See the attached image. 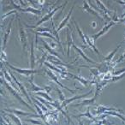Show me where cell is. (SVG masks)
<instances>
[{"instance_id": "34", "label": "cell", "mask_w": 125, "mask_h": 125, "mask_svg": "<svg viewBox=\"0 0 125 125\" xmlns=\"http://www.w3.org/2000/svg\"><path fill=\"white\" fill-rule=\"evenodd\" d=\"M56 91L57 92V94H58V96H59V99H60V100L62 101V102H63V101L66 99V98H65V96L63 95V94L62 93V91L60 90L59 88H56Z\"/></svg>"}, {"instance_id": "23", "label": "cell", "mask_w": 125, "mask_h": 125, "mask_svg": "<svg viewBox=\"0 0 125 125\" xmlns=\"http://www.w3.org/2000/svg\"><path fill=\"white\" fill-rule=\"evenodd\" d=\"M95 2H96V4H97L98 5H99V7L100 8V9H99V10H102L103 12H104V16L106 15V16H108V15H109L110 13H111V10H108L107 8H106L105 6H104V4H102V2H101V1L96 0ZM108 17H110V16H108Z\"/></svg>"}, {"instance_id": "7", "label": "cell", "mask_w": 125, "mask_h": 125, "mask_svg": "<svg viewBox=\"0 0 125 125\" xmlns=\"http://www.w3.org/2000/svg\"><path fill=\"white\" fill-rule=\"evenodd\" d=\"M5 86H6V87H7V88H8V89H9V90H10V92L11 94H12L13 95H14L15 97H16V99H17L18 100H19L20 102L21 103V104H24V105H26V106H27V107H28V108H29V109H31L32 111H33V112H35V110H33V108L31 107V106H30V105H28V103H26V102H25L24 100H23L22 99H21V97H20V96H19V94H18L17 93H16V91L15 90V89L13 88L12 87H10V86L9 84L7 83V82H6V83H5Z\"/></svg>"}, {"instance_id": "9", "label": "cell", "mask_w": 125, "mask_h": 125, "mask_svg": "<svg viewBox=\"0 0 125 125\" xmlns=\"http://www.w3.org/2000/svg\"><path fill=\"white\" fill-rule=\"evenodd\" d=\"M93 91L91 90V91H89L87 94H82V95H79V96H75V97H73V98H70V99H65L63 102L62 103V104H61V106H62V108H66L67 107V105H68L69 104H70V102H72V101H74V100H76V99H82V98H86L87 95H89V94L92 93Z\"/></svg>"}, {"instance_id": "19", "label": "cell", "mask_w": 125, "mask_h": 125, "mask_svg": "<svg viewBox=\"0 0 125 125\" xmlns=\"http://www.w3.org/2000/svg\"><path fill=\"white\" fill-rule=\"evenodd\" d=\"M97 99V97L96 96H94V98H91V99H84V100H82L81 103H78V104H74L73 106H83V105H92V104H94V102H95V100Z\"/></svg>"}, {"instance_id": "40", "label": "cell", "mask_w": 125, "mask_h": 125, "mask_svg": "<svg viewBox=\"0 0 125 125\" xmlns=\"http://www.w3.org/2000/svg\"><path fill=\"white\" fill-rule=\"evenodd\" d=\"M77 120H78V123H79V124H80V125H83V123H82V120H81L80 118H79V119H77Z\"/></svg>"}, {"instance_id": "8", "label": "cell", "mask_w": 125, "mask_h": 125, "mask_svg": "<svg viewBox=\"0 0 125 125\" xmlns=\"http://www.w3.org/2000/svg\"><path fill=\"white\" fill-rule=\"evenodd\" d=\"M45 73H46L47 75H48V76L50 77V78L52 79V81H54V82H55L57 84V85H58V86H60L61 87H62V88L66 89V90H68L69 92H70V93H72V94H74V93L75 92V90H71V89H70V88H69V87H65V86H63L62 83H60V82H59V81L57 80V77L56 76V75H54V74L52 73V72L51 71V70H45Z\"/></svg>"}, {"instance_id": "29", "label": "cell", "mask_w": 125, "mask_h": 125, "mask_svg": "<svg viewBox=\"0 0 125 125\" xmlns=\"http://www.w3.org/2000/svg\"><path fill=\"white\" fill-rule=\"evenodd\" d=\"M36 94L39 96H41V97L45 98V99H46L47 101H49V102H54L53 99L52 98H51L50 96L48 95V94L47 93H43V92H36Z\"/></svg>"}, {"instance_id": "33", "label": "cell", "mask_w": 125, "mask_h": 125, "mask_svg": "<svg viewBox=\"0 0 125 125\" xmlns=\"http://www.w3.org/2000/svg\"><path fill=\"white\" fill-rule=\"evenodd\" d=\"M31 99H33V102H34L36 104H38L39 107L41 108V110H42V111H48V109H47L46 107H45V105H43V104H42L41 103L39 102L38 100H36V99H35L33 97H31Z\"/></svg>"}, {"instance_id": "30", "label": "cell", "mask_w": 125, "mask_h": 125, "mask_svg": "<svg viewBox=\"0 0 125 125\" xmlns=\"http://www.w3.org/2000/svg\"><path fill=\"white\" fill-rule=\"evenodd\" d=\"M52 33H53L54 35H55V37H56V39H57V40H58V42H59V44L61 45V42H60V40H59V35H58V32H57V28H55V24H54V22H53V21L52 20Z\"/></svg>"}, {"instance_id": "16", "label": "cell", "mask_w": 125, "mask_h": 125, "mask_svg": "<svg viewBox=\"0 0 125 125\" xmlns=\"http://www.w3.org/2000/svg\"><path fill=\"white\" fill-rule=\"evenodd\" d=\"M35 65V56H34V43L31 42V48H30V66L31 70L34 68Z\"/></svg>"}, {"instance_id": "37", "label": "cell", "mask_w": 125, "mask_h": 125, "mask_svg": "<svg viewBox=\"0 0 125 125\" xmlns=\"http://www.w3.org/2000/svg\"><path fill=\"white\" fill-rule=\"evenodd\" d=\"M12 14L17 15V11H16V10H12V11H10V12H8V13H6V14L3 15V20L5 19V18L7 17V16H10V15H12Z\"/></svg>"}, {"instance_id": "5", "label": "cell", "mask_w": 125, "mask_h": 125, "mask_svg": "<svg viewBox=\"0 0 125 125\" xmlns=\"http://www.w3.org/2000/svg\"><path fill=\"white\" fill-rule=\"evenodd\" d=\"M114 25H116V22H114L113 21H110L109 23H107V24L105 25V26L104 27V28L101 29V31H99L98 33H96V34H94V35H92V38H93V40H96L98 38H99L100 36H102L103 34H104V33H106V32H108V30L110 29V28H111L112 26H114Z\"/></svg>"}, {"instance_id": "11", "label": "cell", "mask_w": 125, "mask_h": 125, "mask_svg": "<svg viewBox=\"0 0 125 125\" xmlns=\"http://www.w3.org/2000/svg\"><path fill=\"white\" fill-rule=\"evenodd\" d=\"M69 75H71L74 79L79 81V82H81V84H82V85H83L84 87H87L89 84H94V83H93V81H90V80H87V79H86V78H83V77H82L81 75H72V74H70V73H69Z\"/></svg>"}, {"instance_id": "18", "label": "cell", "mask_w": 125, "mask_h": 125, "mask_svg": "<svg viewBox=\"0 0 125 125\" xmlns=\"http://www.w3.org/2000/svg\"><path fill=\"white\" fill-rule=\"evenodd\" d=\"M83 7H84V9H85V10L87 11V12H88V13H90V14H93L94 16H97L98 18H99L100 21H103V17L100 16V15L99 14V13H97L96 11H94V10H92L90 7L88 6V4H87V2H86V1H84L83 2Z\"/></svg>"}, {"instance_id": "21", "label": "cell", "mask_w": 125, "mask_h": 125, "mask_svg": "<svg viewBox=\"0 0 125 125\" xmlns=\"http://www.w3.org/2000/svg\"><path fill=\"white\" fill-rule=\"evenodd\" d=\"M82 116H86V117H87V118H89V119H92V120H94V121H95L97 118H95V117H94L93 116V115H91V112H90V109H87V112H85V113H81V114H79V115H77V116H74V117H76V118H81V117H82Z\"/></svg>"}, {"instance_id": "25", "label": "cell", "mask_w": 125, "mask_h": 125, "mask_svg": "<svg viewBox=\"0 0 125 125\" xmlns=\"http://www.w3.org/2000/svg\"><path fill=\"white\" fill-rule=\"evenodd\" d=\"M123 42H124V40H123V41H122V42H121V44H120V45H118L117 46H116V48L115 49V50L113 51L112 52H111V54H109V55H108L107 57H105V58H104V61H106V62H109L110 61H111V59H112V57H114V55H115V54L116 53V52H117V50L120 48V46H121V45H122V44H123Z\"/></svg>"}, {"instance_id": "10", "label": "cell", "mask_w": 125, "mask_h": 125, "mask_svg": "<svg viewBox=\"0 0 125 125\" xmlns=\"http://www.w3.org/2000/svg\"><path fill=\"white\" fill-rule=\"evenodd\" d=\"M10 75H11V77H12V78H13V80L15 81V82H16V83L18 85V87H19V89H20V92H21V93H22V94L25 95V97H26L27 99H28V100L29 101L30 103H32V104H33V103L32 102V100H31V98H29V96H28V93H27V91L25 90V88H24V87H23V85H22V84H21L19 82H18V81H17V79H16V77H15L14 75H13V74L11 73L10 71Z\"/></svg>"}, {"instance_id": "1", "label": "cell", "mask_w": 125, "mask_h": 125, "mask_svg": "<svg viewBox=\"0 0 125 125\" xmlns=\"http://www.w3.org/2000/svg\"><path fill=\"white\" fill-rule=\"evenodd\" d=\"M18 21H19V39H20V41L22 44L23 51H26L27 45H28V39H27L26 31H25L24 28H23L22 24H21V20L18 19Z\"/></svg>"}, {"instance_id": "36", "label": "cell", "mask_w": 125, "mask_h": 125, "mask_svg": "<svg viewBox=\"0 0 125 125\" xmlns=\"http://www.w3.org/2000/svg\"><path fill=\"white\" fill-rule=\"evenodd\" d=\"M124 76H125V73L122 74V75H115V76H113L112 79H111V82H116V81L120 80V79H122Z\"/></svg>"}, {"instance_id": "13", "label": "cell", "mask_w": 125, "mask_h": 125, "mask_svg": "<svg viewBox=\"0 0 125 125\" xmlns=\"http://www.w3.org/2000/svg\"><path fill=\"white\" fill-rule=\"evenodd\" d=\"M73 10H74V6H72V8L70 9V12L68 13V15L66 16V17L64 18V19L62 20V21L60 22V24H59V26L57 27V32H59L61 29H62L63 27L65 26V25L68 23V21H69V20L70 19V16H71V14H72V12H73Z\"/></svg>"}, {"instance_id": "6", "label": "cell", "mask_w": 125, "mask_h": 125, "mask_svg": "<svg viewBox=\"0 0 125 125\" xmlns=\"http://www.w3.org/2000/svg\"><path fill=\"white\" fill-rule=\"evenodd\" d=\"M105 111H117V112L121 113V114L123 113V110L116 109V108H108V107H105V106H103V105L98 106L94 113V114H97V115H100V114H102V113H104Z\"/></svg>"}, {"instance_id": "2", "label": "cell", "mask_w": 125, "mask_h": 125, "mask_svg": "<svg viewBox=\"0 0 125 125\" xmlns=\"http://www.w3.org/2000/svg\"><path fill=\"white\" fill-rule=\"evenodd\" d=\"M6 65H7L10 69H11L12 70H15V71L17 72V73L21 74V75H26V76H32L33 74L38 73L39 72V70H30V69L29 70H23V69L16 68V67H14L11 64H9V63H6Z\"/></svg>"}, {"instance_id": "41", "label": "cell", "mask_w": 125, "mask_h": 125, "mask_svg": "<svg viewBox=\"0 0 125 125\" xmlns=\"http://www.w3.org/2000/svg\"><path fill=\"white\" fill-rule=\"evenodd\" d=\"M123 125H125V123H124V122H123Z\"/></svg>"}, {"instance_id": "26", "label": "cell", "mask_w": 125, "mask_h": 125, "mask_svg": "<svg viewBox=\"0 0 125 125\" xmlns=\"http://www.w3.org/2000/svg\"><path fill=\"white\" fill-rule=\"evenodd\" d=\"M41 41H42V43H43V45H44V46H45V48L46 49V51H48V52H50V53L52 54V56H55V57H58V54H57V52H54L53 48H51V47H50V45H49L48 44H47L45 41H44L43 40H41Z\"/></svg>"}, {"instance_id": "42", "label": "cell", "mask_w": 125, "mask_h": 125, "mask_svg": "<svg viewBox=\"0 0 125 125\" xmlns=\"http://www.w3.org/2000/svg\"><path fill=\"white\" fill-rule=\"evenodd\" d=\"M124 41H125V40H124Z\"/></svg>"}, {"instance_id": "20", "label": "cell", "mask_w": 125, "mask_h": 125, "mask_svg": "<svg viewBox=\"0 0 125 125\" xmlns=\"http://www.w3.org/2000/svg\"><path fill=\"white\" fill-rule=\"evenodd\" d=\"M4 111H9V112H11L12 114L20 115V116H32L31 113L25 112V111H19V110H16V109H4Z\"/></svg>"}, {"instance_id": "28", "label": "cell", "mask_w": 125, "mask_h": 125, "mask_svg": "<svg viewBox=\"0 0 125 125\" xmlns=\"http://www.w3.org/2000/svg\"><path fill=\"white\" fill-rule=\"evenodd\" d=\"M104 114H105V115H110V116H117V117H119L122 121L125 123V118L122 116L121 113H117V111H105V112H104Z\"/></svg>"}, {"instance_id": "32", "label": "cell", "mask_w": 125, "mask_h": 125, "mask_svg": "<svg viewBox=\"0 0 125 125\" xmlns=\"http://www.w3.org/2000/svg\"><path fill=\"white\" fill-rule=\"evenodd\" d=\"M8 116H10V117L17 125H22V123H21V121H20L19 118H18L16 116H15L14 114H12V113H11V114H8Z\"/></svg>"}, {"instance_id": "24", "label": "cell", "mask_w": 125, "mask_h": 125, "mask_svg": "<svg viewBox=\"0 0 125 125\" xmlns=\"http://www.w3.org/2000/svg\"><path fill=\"white\" fill-rule=\"evenodd\" d=\"M20 11H22V12H28V13H33L34 15H40L41 13V10H37L35 8H32V7H28L27 9H21Z\"/></svg>"}, {"instance_id": "14", "label": "cell", "mask_w": 125, "mask_h": 125, "mask_svg": "<svg viewBox=\"0 0 125 125\" xmlns=\"http://www.w3.org/2000/svg\"><path fill=\"white\" fill-rule=\"evenodd\" d=\"M73 47H74V49H75V50L77 52H78V53H79V55H80L82 57H83V59H85V60L87 61V62H90V63H93V64H97V63H96L95 62H94V61H93V60H91V59L89 58V57H87V55H85V54H84L83 51H82L81 48H79L78 46H76V45H75V44H74V45H73Z\"/></svg>"}, {"instance_id": "22", "label": "cell", "mask_w": 125, "mask_h": 125, "mask_svg": "<svg viewBox=\"0 0 125 125\" xmlns=\"http://www.w3.org/2000/svg\"><path fill=\"white\" fill-rule=\"evenodd\" d=\"M85 37H86V40H87V45H88L89 46H90L91 48H92L93 50H94V52H95L96 53L98 54V55H100V53H99V52L98 51V49L96 48V46L94 45V43L92 42L93 39L91 38V37H89V36H87V35H86V34H85Z\"/></svg>"}, {"instance_id": "35", "label": "cell", "mask_w": 125, "mask_h": 125, "mask_svg": "<svg viewBox=\"0 0 125 125\" xmlns=\"http://www.w3.org/2000/svg\"><path fill=\"white\" fill-rule=\"evenodd\" d=\"M24 121L26 122H30V123H33V124H39V125H43L44 123L42 122L39 121V120H33V119H25Z\"/></svg>"}, {"instance_id": "3", "label": "cell", "mask_w": 125, "mask_h": 125, "mask_svg": "<svg viewBox=\"0 0 125 125\" xmlns=\"http://www.w3.org/2000/svg\"><path fill=\"white\" fill-rule=\"evenodd\" d=\"M64 5V4H63ZM62 7H63V6H59V7H57V8H55V9L53 10L52 11H51L50 13H48V14L46 15V16H45V17H43L41 20H40V21H38V22L36 23V24L34 25V26H29V25H27V27H28V28H38V26H40V24H42V23H44L45 21H48L49 19H51V18H52V16H53V15L55 14L56 12H57V10L58 9H60V8H62Z\"/></svg>"}, {"instance_id": "38", "label": "cell", "mask_w": 125, "mask_h": 125, "mask_svg": "<svg viewBox=\"0 0 125 125\" xmlns=\"http://www.w3.org/2000/svg\"><path fill=\"white\" fill-rule=\"evenodd\" d=\"M4 75H5V79H6V81H7L8 82H11V79H10V76L11 75H9V74L6 72V70H4Z\"/></svg>"}, {"instance_id": "31", "label": "cell", "mask_w": 125, "mask_h": 125, "mask_svg": "<svg viewBox=\"0 0 125 125\" xmlns=\"http://www.w3.org/2000/svg\"><path fill=\"white\" fill-rule=\"evenodd\" d=\"M112 72L111 71H108L106 72V74H104L103 75V78H102V81H111V79H112Z\"/></svg>"}, {"instance_id": "12", "label": "cell", "mask_w": 125, "mask_h": 125, "mask_svg": "<svg viewBox=\"0 0 125 125\" xmlns=\"http://www.w3.org/2000/svg\"><path fill=\"white\" fill-rule=\"evenodd\" d=\"M66 35H67V56L70 57V47L73 46L74 45V42H73V40H72V37L70 35V29H66Z\"/></svg>"}, {"instance_id": "4", "label": "cell", "mask_w": 125, "mask_h": 125, "mask_svg": "<svg viewBox=\"0 0 125 125\" xmlns=\"http://www.w3.org/2000/svg\"><path fill=\"white\" fill-rule=\"evenodd\" d=\"M29 82H30V85H31L30 89H29L30 92L36 93V92H41V91H46V93L48 94V93H50L51 91H52V87H38L37 85H35L34 82H33V75L31 76V79L29 80Z\"/></svg>"}, {"instance_id": "39", "label": "cell", "mask_w": 125, "mask_h": 125, "mask_svg": "<svg viewBox=\"0 0 125 125\" xmlns=\"http://www.w3.org/2000/svg\"><path fill=\"white\" fill-rule=\"evenodd\" d=\"M6 122H7V123H6L5 122H3V121H2V124H3V125H12V124L10 123V122L9 121V119H7V118H6Z\"/></svg>"}, {"instance_id": "17", "label": "cell", "mask_w": 125, "mask_h": 125, "mask_svg": "<svg viewBox=\"0 0 125 125\" xmlns=\"http://www.w3.org/2000/svg\"><path fill=\"white\" fill-rule=\"evenodd\" d=\"M45 64L46 65V66L48 67L49 69H51L52 70H54V71H56V72H58V73L61 75V77H62V79H64V75H69L68 72H62V70H60V69L57 68V67H56V65H52L51 63H49L48 62H45Z\"/></svg>"}, {"instance_id": "27", "label": "cell", "mask_w": 125, "mask_h": 125, "mask_svg": "<svg viewBox=\"0 0 125 125\" xmlns=\"http://www.w3.org/2000/svg\"><path fill=\"white\" fill-rule=\"evenodd\" d=\"M74 22H75V27H76V29H77V31H78L79 35H80L81 39H82V41H83V44H85V45H87V40H86L85 34H84V33H82V30H81V28H80V27H79L78 23H77L75 21H74Z\"/></svg>"}, {"instance_id": "15", "label": "cell", "mask_w": 125, "mask_h": 125, "mask_svg": "<svg viewBox=\"0 0 125 125\" xmlns=\"http://www.w3.org/2000/svg\"><path fill=\"white\" fill-rule=\"evenodd\" d=\"M14 18H15V16H13L12 19H11V21H10V22L9 27H8L7 30H6L5 34H4V45H3V47H2V51H4V49H5L6 44H7L8 39H9V35H10V31H11V26H12V22H13V20H14Z\"/></svg>"}]
</instances>
